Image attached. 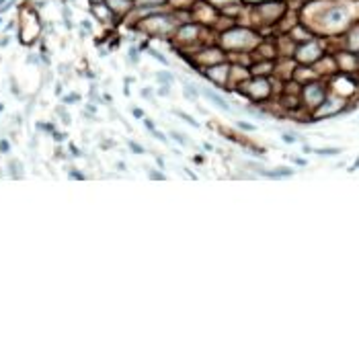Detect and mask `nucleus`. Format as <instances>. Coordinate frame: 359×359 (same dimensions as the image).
I'll return each mask as SVG.
<instances>
[{"mask_svg":"<svg viewBox=\"0 0 359 359\" xmlns=\"http://www.w3.org/2000/svg\"><path fill=\"white\" fill-rule=\"evenodd\" d=\"M201 93H203V94H205V97H207V98H212V103H213V105H218V107H220V109H224V111H230V105H228V103H226V101H224V98H222V97H220V94H216V93H212V90H207V89H203V90H201Z\"/></svg>","mask_w":359,"mask_h":359,"instance_id":"obj_1","label":"nucleus"},{"mask_svg":"<svg viewBox=\"0 0 359 359\" xmlns=\"http://www.w3.org/2000/svg\"><path fill=\"white\" fill-rule=\"evenodd\" d=\"M318 154H322V156H335V154H339L341 150H335V148H326V150H316Z\"/></svg>","mask_w":359,"mask_h":359,"instance_id":"obj_2","label":"nucleus"},{"mask_svg":"<svg viewBox=\"0 0 359 359\" xmlns=\"http://www.w3.org/2000/svg\"><path fill=\"white\" fill-rule=\"evenodd\" d=\"M177 113H179V111H177ZM179 117H181V119H185V121H187L189 125H193V127H199V123H197V121H193V119L189 117L187 113H179Z\"/></svg>","mask_w":359,"mask_h":359,"instance_id":"obj_3","label":"nucleus"},{"mask_svg":"<svg viewBox=\"0 0 359 359\" xmlns=\"http://www.w3.org/2000/svg\"><path fill=\"white\" fill-rule=\"evenodd\" d=\"M158 80H162V82H172V74L160 72V74H158Z\"/></svg>","mask_w":359,"mask_h":359,"instance_id":"obj_4","label":"nucleus"},{"mask_svg":"<svg viewBox=\"0 0 359 359\" xmlns=\"http://www.w3.org/2000/svg\"><path fill=\"white\" fill-rule=\"evenodd\" d=\"M129 148H132V150H133L136 154H144V148L140 146V144H133V142H129Z\"/></svg>","mask_w":359,"mask_h":359,"instance_id":"obj_5","label":"nucleus"},{"mask_svg":"<svg viewBox=\"0 0 359 359\" xmlns=\"http://www.w3.org/2000/svg\"><path fill=\"white\" fill-rule=\"evenodd\" d=\"M172 138L177 140L179 144H187V138H185V136H181V133H177V132H172Z\"/></svg>","mask_w":359,"mask_h":359,"instance_id":"obj_6","label":"nucleus"},{"mask_svg":"<svg viewBox=\"0 0 359 359\" xmlns=\"http://www.w3.org/2000/svg\"><path fill=\"white\" fill-rule=\"evenodd\" d=\"M150 54H152V55H154V58H156V60H160V62H162V64H166V58H162V55L158 54V51H154V49H150Z\"/></svg>","mask_w":359,"mask_h":359,"instance_id":"obj_7","label":"nucleus"},{"mask_svg":"<svg viewBox=\"0 0 359 359\" xmlns=\"http://www.w3.org/2000/svg\"><path fill=\"white\" fill-rule=\"evenodd\" d=\"M0 150H2V152H8V142H0Z\"/></svg>","mask_w":359,"mask_h":359,"instance_id":"obj_8","label":"nucleus"},{"mask_svg":"<svg viewBox=\"0 0 359 359\" xmlns=\"http://www.w3.org/2000/svg\"><path fill=\"white\" fill-rule=\"evenodd\" d=\"M152 133H154V138H158V140H162V142H166V138H164L160 132H152Z\"/></svg>","mask_w":359,"mask_h":359,"instance_id":"obj_9","label":"nucleus"},{"mask_svg":"<svg viewBox=\"0 0 359 359\" xmlns=\"http://www.w3.org/2000/svg\"><path fill=\"white\" fill-rule=\"evenodd\" d=\"M242 129H255V125H251V123H240Z\"/></svg>","mask_w":359,"mask_h":359,"instance_id":"obj_10","label":"nucleus"},{"mask_svg":"<svg viewBox=\"0 0 359 359\" xmlns=\"http://www.w3.org/2000/svg\"><path fill=\"white\" fill-rule=\"evenodd\" d=\"M150 177L152 179H164V175H160V172H150Z\"/></svg>","mask_w":359,"mask_h":359,"instance_id":"obj_11","label":"nucleus"},{"mask_svg":"<svg viewBox=\"0 0 359 359\" xmlns=\"http://www.w3.org/2000/svg\"><path fill=\"white\" fill-rule=\"evenodd\" d=\"M129 55H132V58H133V60H138V51H136V49H133V47H132V49H129Z\"/></svg>","mask_w":359,"mask_h":359,"instance_id":"obj_12","label":"nucleus"},{"mask_svg":"<svg viewBox=\"0 0 359 359\" xmlns=\"http://www.w3.org/2000/svg\"><path fill=\"white\" fill-rule=\"evenodd\" d=\"M283 140H285V142H295L294 136H283Z\"/></svg>","mask_w":359,"mask_h":359,"instance_id":"obj_13","label":"nucleus"},{"mask_svg":"<svg viewBox=\"0 0 359 359\" xmlns=\"http://www.w3.org/2000/svg\"><path fill=\"white\" fill-rule=\"evenodd\" d=\"M146 127H148V129H152V127H154V123L150 121V119H146Z\"/></svg>","mask_w":359,"mask_h":359,"instance_id":"obj_14","label":"nucleus"},{"mask_svg":"<svg viewBox=\"0 0 359 359\" xmlns=\"http://www.w3.org/2000/svg\"><path fill=\"white\" fill-rule=\"evenodd\" d=\"M2 2H4V0H0V4H2Z\"/></svg>","mask_w":359,"mask_h":359,"instance_id":"obj_15","label":"nucleus"}]
</instances>
